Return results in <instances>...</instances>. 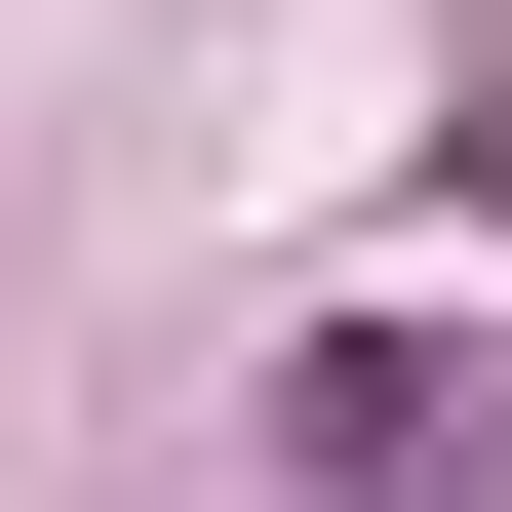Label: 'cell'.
<instances>
[{
  "label": "cell",
  "instance_id": "6da1fadb",
  "mask_svg": "<svg viewBox=\"0 0 512 512\" xmlns=\"http://www.w3.org/2000/svg\"><path fill=\"white\" fill-rule=\"evenodd\" d=\"M276 434H316V512H473V473H512V394H473L434 316H355L316 394H276Z\"/></svg>",
  "mask_w": 512,
  "mask_h": 512
}]
</instances>
